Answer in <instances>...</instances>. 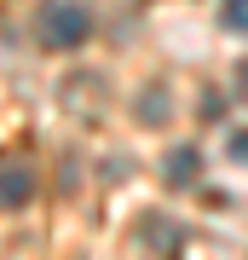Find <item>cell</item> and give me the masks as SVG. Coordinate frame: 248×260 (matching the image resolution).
Returning a JSON list of instances; mask_svg holds the SVG:
<instances>
[{"mask_svg":"<svg viewBox=\"0 0 248 260\" xmlns=\"http://www.w3.org/2000/svg\"><path fill=\"white\" fill-rule=\"evenodd\" d=\"M23 203H29V168L12 156L6 162V208H23Z\"/></svg>","mask_w":248,"mask_h":260,"instance_id":"3957f363","label":"cell"},{"mask_svg":"<svg viewBox=\"0 0 248 260\" xmlns=\"http://www.w3.org/2000/svg\"><path fill=\"white\" fill-rule=\"evenodd\" d=\"M237 87H242V99H248V64H237Z\"/></svg>","mask_w":248,"mask_h":260,"instance_id":"9c48e42d","label":"cell"},{"mask_svg":"<svg viewBox=\"0 0 248 260\" xmlns=\"http://www.w3.org/2000/svg\"><path fill=\"white\" fill-rule=\"evenodd\" d=\"M202 121H220V93H202Z\"/></svg>","mask_w":248,"mask_h":260,"instance_id":"ba28073f","label":"cell"},{"mask_svg":"<svg viewBox=\"0 0 248 260\" xmlns=\"http://www.w3.org/2000/svg\"><path fill=\"white\" fill-rule=\"evenodd\" d=\"M196 168H202V156H196V145H179V150H167V162H162V179L173 191H185L196 179Z\"/></svg>","mask_w":248,"mask_h":260,"instance_id":"7a4b0ae2","label":"cell"},{"mask_svg":"<svg viewBox=\"0 0 248 260\" xmlns=\"http://www.w3.org/2000/svg\"><path fill=\"white\" fill-rule=\"evenodd\" d=\"M138 237H145V243H162V249H179V243H185V232H179L173 220H145Z\"/></svg>","mask_w":248,"mask_h":260,"instance_id":"277c9868","label":"cell"},{"mask_svg":"<svg viewBox=\"0 0 248 260\" xmlns=\"http://www.w3.org/2000/svg\"><path fill=\"white\" fill-rule=\"evenodd\" d=\"M231 162L248 168V133H231Z\"/></svg>","mask_w":248,"mask_h":260,"instance_id":"52a82bcc","label":"cell"},{"mask_svg":"<svg viewBox=\"0 0 248 260\" xmlns=\"http://www.w3.org/2000/svg\"><path fill=\"white\" fill-rule=\"evenodd\" d=\"M87 35H92V23H87V12L75 6V0H46V12H41V41H46L52 52L81 47Z\"/></svg>","mask_w":248,"mask_h":260,"instance_id":"6da1fadb","label":"cell"},{"mask_svg":"<svg viewBox=\"0 0 248 260\" xmlns=\"http://www.w3.org/2000/svg\"><path fill=\"white\" fill-rule=\"evenodd\" d=\"M220 23L231 29V35H248V0H225V12H220Z\"/></svg>","mask_w":248,"mask_h":260,"instance_id":"5b68a950","label":"cell"},{"mask_svg":"<svg viewBox=\"0 0 248 260\" xmlns=\"http://www.w3.org/2000/svg\"><path fill=\"white\" fill-rule=\"evenodd\" d=\"M138 110H145V116H138V121H167V93H156V87H150V93H145V104H138Z\"/></svg>","mask_w":248,"mask_h":260,"instance_id":"8992f818","label":"cell"}]
</instances>
